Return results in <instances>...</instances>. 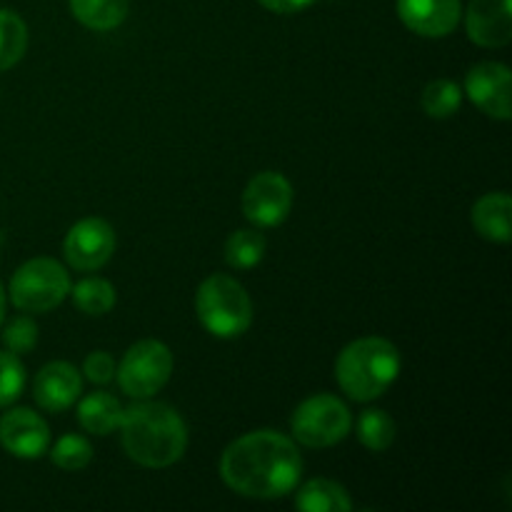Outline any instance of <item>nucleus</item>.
<instances>
[{
    "mask_svg": "<svg viewBox=\"0 0 512 512\" xmlns=\"http://www.w3.org/2000/svg\"><path fill=\"white\" fill-rule=\"evenodd\" d=\"M303 475V458L290 438L275 430H255L225 448L220 478L233 493L275 500L293 493Z\"/></svg>",
    "mask_w": 512,
    "mask_h": 512,
    "instance_id": "nucleus-1",
    "label": "nucleus"
},
{
    "mask_svg": "<svg viewBox=\"0 0 512 512\" xmlns=\"http://www.w3.org/2000/svg\"><path fill=\"white\" fill-rule=\"evenodd\" d=\"M118 428L128 458L143 468H168L178 463L188 448L183 418L165 403L130 405L123 410Z\"/></svg>",
    "mask_w": 512,
    "mask_h": 512,
    "instance_id": "nucleus-2",
    "label": "nucleus"
},
{
    "mask_svg": "<svg viewBox=\"0 0 512 512\" xmlns=\"http://www.w3.org/2000/svg\"><path fill=\"white\" fill-rule=\"evenodd\" d=\"M400 375V353L385 338H360L345 345L335 363L340 390L355 403L380 398Z\"/></svg>",
    "mask_w": 512,
    "mask_h": 512,
    "instance_id": "nucleus-3",
    "label": "nucleus"
},
{
    "mask_svg": "<svg viewBox=\"0 0 512 512\" xmlns=\"http://www.w3.org/2000/svg\"><path fill=\"white\" fill-rule=\"evenodd\" d=\"M195 313L215 338H240L253 323V303L243 285L230 275H210L195 293Z\"/></svg>",
    "mask_w": 512,
    "mask_h": 512,
    "instance_id": "nucleus-4",
    "label": "nucleus"
},
{
    "mask_svg": "<svg viewBox=\"0 0 512 512\" xmlns=\"http://www.w3.org/2000/svg\"><path fill=\"white\" fill-rule=\"evenodd\" d=\"M70 293V275L58 260L33 258L15 270L10 280V300L23 313H48Z\"/></svg>",
    "mask_w": 512,
    "mask_h": 512,
    "instance_id": "nucleus-5",
    "label": "nucleus"
},
{
    "mask_svg": "<svg viewBox=\"0 0 512 512\" xmlns=\"http://www.w3.org/2000/svg\"><path fill=\"white\" fill-rule=\"evenodd\" d=\"M290 425H293V438L300 445L320 450L338 445L350 433L353 418L343 400L320 393L298 405Z\"/></svg>",
    "mask_w": 512,
    "mask_h": 512,
    "instance_id": "nucleus-6",
    "label": "nucleus"
},
{
    "mask_svg": "<svg viewBox=\"0 0 512 512\" xmlns=\"http://www.w3.org/2000/svg\"><path fill=\"white\" fill-rule=\"evenodd\" d=\"M173 375V353L160 340H140L115 370L120 390L135 400L153 398Z\"/></svg>",
    "mask_w": 512,
    "mask_h": 512,
    "instance_id": "nucleus-7",
    "label": "nucleus"
},
{
    "mask_svg": "<svg viewBox=\"0 0 512 512\" xmlns=\"http://www.w3.org/2000/svg\"><path fill=\"white\" fill-rule=\"evenodd\" d=\"M293 208V185L273 170L258 173L243 193V213L258 228H275L283 223Z\"/></svg>",
    "mask_w": 512,
    "mask_h": 512,
    "instance_id": "nucleus-8",
    "label": "nucleus"
},
{
    "mask_svg": "<svg viewBox=\"0 0 512 512\" xmlns=\"http://www.w3.org/2000/svg\"><path fill=\"white\" fill-rule=\"evenodd\" d=\"M65 260L80 273L100 270L115 253V230L103 218H85L68 230L63 243Z\"/></svg>",
    "mask_w": 512,
    "mask_h": 512,
    "instance_id": "nucleus-9",
    "label": "nucleus"
},
{
    "mask_svg": "<svg viewBox=\"0 0 512 512\" xmlns=\"http://www.w3.org/2000/svg\"><path fill=\"white\" fill-rule=\"evenodd\" d=\"M512 75L503 63H478L465 78V93L485 115L495 120H510Z\"/></svg>",
    "mask_w": 512,
    "mask_h": 512,
    "instance_id": "nucleus-10",
    "label": "nucleus"
},
{
    "mask_svg": "<svg viewBox=\"0 0 512 512\" xmlns=\"http://www.w3.org/2000/svg\"><path fill=\"white\" fill-rule=\"evenodd\" d=\"M0 445L15 458H40L50 448L48 423L28 408L8 410L0 418Z\"/></svg>",
    "mask_w": 512,
    "mask_h": 512,
    "instance_id": "nucleus-11",
    "label": "nucleus"
},
{
    "mask_svg": "<svg viewBox=\"0 0 512 512\" xmlns=\"http://www.w3.org/2000/svg\"><path fill=\"white\" fill-rule=\"evenodd\" d=\"M465 28L480 48H503L512 40V0H470Z\"/></svg>",
    "mask_w": 512,
    "mask_h": 512,
    "instance_id": "nucleus-12",
    "label": "nucleus"
},
{
    "mask_svg": "<svg viewBox=\"0 0 512 512\" xmlns=\"http://www.w3.org/2000/svg\"><path fill=\"white\" fill-rule=\"evenodd\" d=\"M460 0H398L405 28L423 38H445L460 23Z\"/></svg>",
    "mask_w": 512,
    "mask_h": 512,
    "instance_id": "nucleus-13",
    "label": "nucleus"
},
{
    "mask_svg": "<svg viewBox=\"0 0 512 512\" xmlns=\"http://www.w3.org/2000/svg\"><path fill=\"white\" fill-rule=\"evenodd\" d=\"M83 393V378L75 365L65 360H55L40 368L33 380V398L48 413H63Z\"/></svg>",
    "mask_w": 512,
    "mask_h": 512,
    "instance_id": "nucleus-14",
    "label": "nucleus"
},
{
    "mask_svg": "<svg viewBox=\"0 0 512 512\" xmlns=\"http://www.w3.org/2000/svg\"><path fill=\"white\" fill-rule=\"evenodd\" d=\"M510 215H512V200L508 193H488L473 205V218L475 230L483 235L490 243H510L512 228H510Z\"/></svg>",
    "mask_w": 512,
    "mask_h": 512,
    "instance_id": "nucleus-15",
    "label": "nucleus"
},
{
    "mask_svg": "<svg viewBox=\"0 0 512 512\" xmlns=\"http://www.w3.org/2000/svg\"><path fill=\"white\" fill-rule=\"evenodd\" d=\"M123 405H120L118 398H113L105 390H98V393H90L80 400L78 405V420L83 425L85 433H93L105 438V435L113 433L115 428L123 420Z\"/></svg>",
    "mask_w": 512,
    "mask_h": 512,
    "instance_id": "nucleus-16",
    "label": "nucleus"
},
{
    "mask_svg": "<svg viewBox=\"0 0 512 512\" xmlns=\"http://www.w3.org/2000/svg\"><path fill=\"white\" fill-rule=\"evenodd\" d=\"M70 13L80 25L98 33H108L125 23L130 0H68Z\"/></svg>",
    "mask_w": 512,
    "mask_h": 512,
    "instance_id": "nucleus-17",
    "label": "nucleus"
},
{
    "mask_svg": "<svg viewBox=\"0 0 512 512\" xmlns=\"http://www.w3.org/2000/svg\"><path fill=\"white\" fill-rule=\"evenodd\" d=\"M295 508L305 512H345L353 508V500L348 498L343 485L318 478L305 483L303 490L295 495Z\"/></svg>",
    "mask_w": 512,
    "mask_h": 512,
    "instance_id": "nucleus-18",
    "label": "nucleus"
},
{
    "mask_svg": "<svg viewBox=\"0 0 512 512\" xmlns=\"http://www.w3.org/2000/svg\"><path fill=\"white\" fill-rule=\"evenodd\" d=\"M28 48V28L23 18L8 8H0V73L20 63Z\"/></svg>",
    "mask_w": 512,
    "mask_h": 512,
    "instance_id": "nucleus-19",
    "label": "nucleus"
},
{
    "mask_svg": "<svg viewBox=\"0 0 512 512\" xmlns=\"http://www.w3.org/2000/svg\"><path fill=\"white\" fill-rule=\"evenodd\" d=\"M265 235L260 230H235L225 243V263L235 270H250L263 260Z\"/></svg>",
    "mask_w": 512,
    "mask_h": 512,
    "instance_id": "nucleus-20",
    "label": "nucleus"
},
{
    "mask_svg": "<svg viewBox=\"0 0 512 512\" xmlns=\"http://www.w3.org/2000/svg\"><path fill=\"white\" fill-rule=\"evenodd\" d=\"M358 440L373 453H383L395 440V420L385 410H363L358 418Z\"/></svg>",
    "mask_w": 512,
    "mask_h": 512,
    "instance_id": "nucleus-21",
    "label": "nucleus"
},
{
    "mask_svg": "<svg viewBox=\"0 0 512 512\" xmlns=\"http://www.w3.org/2000/svg\"><path fill=\"white\" fill-rule=\"evenodd\" d=\"M463 103V90L453 80H433L423 90V110L435 120L453 118Z\"/></svg>",
    "mask_w": 512,
    "mask_h": 512,
    "instance_id": "nucleus-22",
    "label": "nucleus"
},
{
    "mask_svg": "<svg viewBox=\"0 0 512 512\" xmlns=\"http://www.w3.org/2000/svg\"><path fill=\"white\" fill-rule=\"evenodd\" d=\"M73 300L85 315H105L115 305V288L103 278H85L73 288Z\"/></svg>",
    "mask_w": 512,
    "mask_h": 512,
    "instance_id": "nucleus-23",
    "label": "nucleus"
},
{
    "mask_svg": "<svg viewBox=\"0 0 512 512\" xmlns=\"http://www.w3.org/2000/svg\"><path fill=\"white\" fill-rule=\"evenodd\" d=\"M50 460L60 470L75 473V470H83L90 465V460H93V445L83 435H63L53 445V450H50Z\"/></svg>",
    "mask_w": 512,
    "mask_h": 512,
    "instance_id": "nucleus-24",
    "label": "nucleus"
},
{
    "mask_svg": "<svg viewBox=\"0 0 512 512\" xmlns=\"http://www.w3.org/2000/svg\"><path fill=\"white\" fill-rule=\"evenodd\" d=\"M25 388V368L15 353H0V410L10 408Z\"/></svg>",
    "mask_w": 512,
    "mask_h": 512,
    "instance_id": "nucleus-25",
    "label": "nucleus"
},
{
    "mask_svg": "<svg viewBox=\"0 0 512 512\" xmlns=\"http://www.w3.org/2000/svg\"><path fill=\"white\" fill-rule=\"evenodd\" d=\"M3 343L10 353L23 355L38 345V325L33 323V318L28 315H18V318L10 320L3 330Z\"/></svg>",
    "mask_w": 512,
    "mask_h": 512,
    "instance_id": "nucleus-26",
    "label": "nucleus"
},
{
    "mask_svg": "<svg viewBox=\"0 0 512 512\" xmlns=\"http://www.w3.org/2000/svg\"><path fill=\"white\" fill-rule=\"evenodd\" d=\"M115 370H118V365H115V360L110 358L105 350H95V353H90L88 358H85V365H83L85 378L95 385L110 383V380L115 378Z\"/></svg>",
    "mask_w": 512,
    "mask_h": 512,
    "instance_id": "nucleus-27",
    "label": "nucleus"
},
{
    "mask_svg": "<svg viewBox=\"0 0 512 512\" xmlns=\"http://www.w3.org/2000/svg\"><path fill=\"white\" fill-rule=\"evenodd\" d=\"M258 3L278 15H293V13H300V10L310 8L315 0H258Z\"/></svg>",
    "mask_w": 512,
    "mask_h": 512,
    "instance_id": "nucleus-28",
    "label": "nucleus"
},
{
    "mask_svg": "<svg viewBox=\"0 0 512 512\" xmlns=\"http://www.w3.org/2000/svg\"><path fill=\"white\" fill-rule=\"evenodd\" d=\"M3 318H5V290L3 285H0V325H3Z\"/></svg>",
    "mask_w": 512,
    "mask_h": 512,
    "instance_id": "nucleus-29",
    "label": "nucleus"
}]
</instances>
